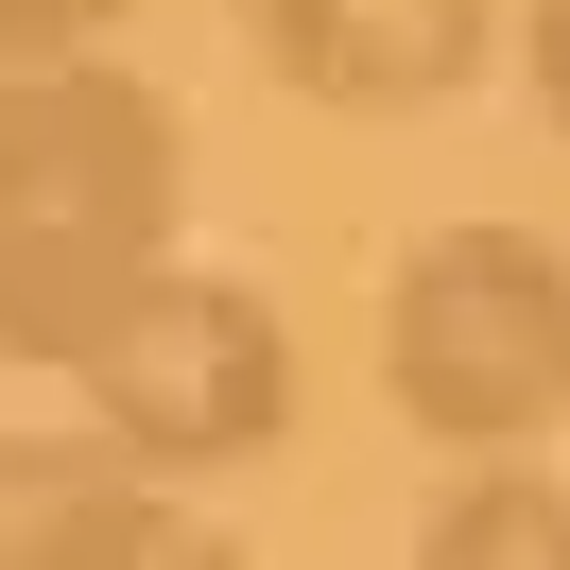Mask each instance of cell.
<instances>
[{
	"instance_id": "1",
	"label": "cell",
	"mask_w": 570,
	"mask_h": 570,
	"mask_svg": "<svg viewBox=\"0 0 570 570\" xmlns=\"http://www.w3.org/2000/svg\"><path fill=\"white\" fill-rule=\"evenodd\" d=\"M156 277H190V121L156 70L87 52V70L0 87V363L87 381L105 328Z\"/></svg>"
},
{
	"instance_id": "2",
	"label": "cell",
	"mask_w": 570,
	"mask_h": 570,
	"mask_svg": "<svg viewBox=\"0 0 570 570\" xmlns=\"http://www.w3.org/2000/svg\"><path fill=\"white\" fill-rule=\"evenodd\" d=\"M381 397L450 466H519L535 432H570V243L415 225L381 277Z\"/></svg>"
},
{
	"instance_id": "3",
	"label": "cell",
	"mask_w": 570,
	"mask_h": 570,
	"mask_svg": "<svg viewBox=\"0 0 570 570\" xmlns=\"http://www.w3.org/2000/svg\"><path fill=\"white\" fill-rule=\"evenodd\" d=\"M87 432H105L139 484H208V466H259L294 432V328L259 277H156L139 312L105 328V363H87Z\"/></svg>"
},
{
	"instance_id": "4",
	"label": "cell",
	"mask_w": 570,
	"mask_h": 570,
	"mask_svg": "<svg viewBox=\"0 0 570 570\" xmlns=\"http://www.w3.org/2000/svg\"><path fill=\"white\" fill-rule=\"evenodd\" d=\"M501 18L519 0H243V52L328 121H415L501 70Z\"/></svg>"
},
{
	"instance_id": "5",
	"label": "cell",
	"mask_w": 570,
	"mask_h": 570,
	"mask_svg": "<svg viewBox=\"0 0 570 570\" xmlns=\"http://www.w3.org/2000/svg\"><path fill=\"white\" fill-rule=\"evenodd\" d=\"M0 570H259L190 484H139L105 432H0Z\"/></svg>"
},
{
	"instance_id": "6",
	"label": "cell",
	"mask_w": 570,
	"mask_h": 570,
	"mask_svg": "<svg viewBox=\"0 0 570 570\" xmlns=\"http://www.w3.org/2000/svg\"><path fill=\"white\" fill-rule=\"evenodd\" d=\"M415 570H570V484L553 466H450L415 519Z\"/></svg>"
},
{
	"instance_id": "7",
	"label": "cell",
	"mask_w": 570,
	"mask_h": 570,
	"mask_svg": "<svg viewBox=\"0 0 570 570\" xmlns=\"http://www.w3.org/2000/svg\"><path fill=\"white\" fill-rule=\"evenodd\" d=\"M105 36H121V0H0V87L18 70H87Z\"/></svg>"
},
{
	"instance_id": "8",
	"label": "cell",
	"mask_w": 570,
	"mask_h": 570,
	"mask_svg": "<svg viewBox=\"0 0 570 570\" xmlns=\"http://www.w3.org/2000/svg\"><path fill=\"white\" fill-rule=\"evenodd\" d=\"M519 87H535V121L570 139V0H519Z\"/></svg>"
}]
</instances>
